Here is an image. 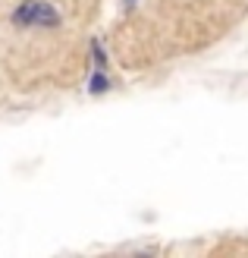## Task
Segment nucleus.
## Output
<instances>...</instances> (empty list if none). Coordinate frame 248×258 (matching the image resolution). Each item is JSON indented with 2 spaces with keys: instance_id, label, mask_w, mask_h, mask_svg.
<instances>
[{
  "instance_id": "nucleus-3",
  "label": "nucleus",
  "mask_w": 248,
  "mask_h": 258,
  "mask_svg": "<svg viewBox=\"0 0 248 258\" xmlns=\"http://www.w3.org/2000/svg\"><path fill=\"white\" fill-rule=\"evenodd\" d=\"M167 252H192V255H248V230L245 233H207L201 239H186L179 246H167Z\"/></svg>"
},
{
  "instance_id": "nucleus-1",
  "label": "nucleus",
  "mask_w": 248,
  "mask_h": 258,
  "mask_svg": "<svg viewBox=\"0 0 248 258\" xmlns=\"http://www.w3.org/2000/svg\"><path fill=\"white\" fill-rule=\"evenodd\" d=\"M107 10L110 0H0V79L22 107L85 85Z\"/></svg>"
},
{
  "instance_id": "nucleus-4",
  "label": "nucleus",
  "mask_w": 248,
  "mask_h": 258,
  "mask_svg": "<svg viewBox=\"0 0 248 258\" xmlns=\"http://www.w3.org/2000/svg\"><path fill=\"white\" fill-rule=\"evenodd\" d=\"M22 104H19V101L16 98H13V92H10V88L4 85V79H0V120H4V117H10V113H16Z\"/></svg>"
},
{
  "instance_id": "nucleus-2",
  "label": "nucleus",
  "mask_w": 248,
  "mask_h": 258,
  "mask_svg": "<svg viewBox=\"0 0 248 258\" xmlns=\"http://www.w3.org/2000/svg\"><path fill=\"white\" fill-rule=\"evenodd\" d=\"M104 47L129 79H157L211 57L248 22V0H110Z\"/></svg>"
}]
</instances>
